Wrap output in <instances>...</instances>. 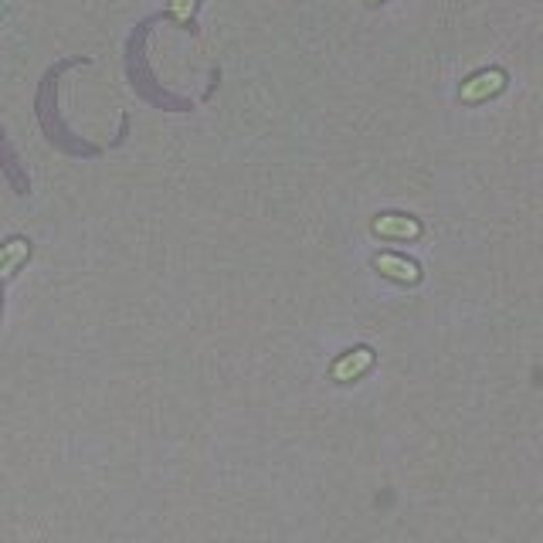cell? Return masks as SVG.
Masks as SVG:
<instances>
[{"instance_id": "6", "label": "cell", "mask_w": 543, "mask_h": 543, "mask_svg": "<svg viewBox=\"0 0 543 543\" xmlns=\"http://www.w3.org/2000/svg\"><path fill=\"white\" fill-rule=\"evenodd\" d=\"M197 11V0H170V14H174L177 24H187Z\"/></svg>"}, {"instance_id": "4", "label": "cell", "mask_w": 543, "mask_h": 543, "mask_svg": "<svg viewBox=\"0 0 543 543\" xmlns=\"http://www.w3.org/2000/svg\"><path fill=\"white\" fill-rule=\"evenodd\" d=\"M28 255H31V245L24 238L4 241V245H0V282L11 279V275L28 262Z\"/></svg>"}, {"instance_id": "7", "label": "cell", "mask_w": 543, "mask_h": 543, "mask_svg": "<svg viewBox=\"0 0 543 543\" xmlns=\"http://www.w3.org/2000/svg\"><path fill=\"white\" fill-rule=\"evenodd\" d=\"M367 4H381V0H367Z\"/></svg>"}, {"instance_id": "3", "label": "cell", "mask_w": 543, "mask_h": 543, "mask_svg": "<svg viewBox=\"0 0 543 543\" xmlns=\"http://www.w3.org/2000/svg\"><path fill=\"white\" fill-rule=\"evenodd\" d=\"M370 364H374V353L360 347V350H353V353H343V357L330 367V374H333V381H353V377L364 374Z\"/></svg>"}, {"instance_id": "1", "label": "cell", "mask_w": 543, "mask_h": 543, "mask_svg": "<svg viewBox=\"0 0 543 543\" xmlns=\"http://www.w3.org/2000/svg\"><path fill=\"white\" fill-rule=\"evenodd\" d=\"M503 85H506V75L499 72V68H489V72L472 75V79L462 85L459 96H462V102H482V99L496 96V92H503Z\"/></svg>"}, {"instance_id": "2", "label": "cell", "mask_w": 543, "mask_h": 543, "mask_svg": "<svg viewBox=\"0 0 543 543\" xmlns=\"http://www.w3.org/2000/svg\"><path fill=\"white\" fill-rule=\"evenodd\" d=\"M374 231L381 238H418L421 224L415 218H404V214H381V218H374Z\"/></svg>"}, {"instance_id": "5", "label": "cell", "mask_w": 543, "mask_h": 543, "mask_svg": "<svg viewBox=\"0 0 543 543\" xmlns=\"http://www.w3.org/2000/svg\"><path fill=\"white\" fill-rule=\"evenodd\" d=\"M377 272H384L387 279H398V282H418L421 279V269L415 262H408V258L401 255H377Z\"/></svg>"}]
</instances>
